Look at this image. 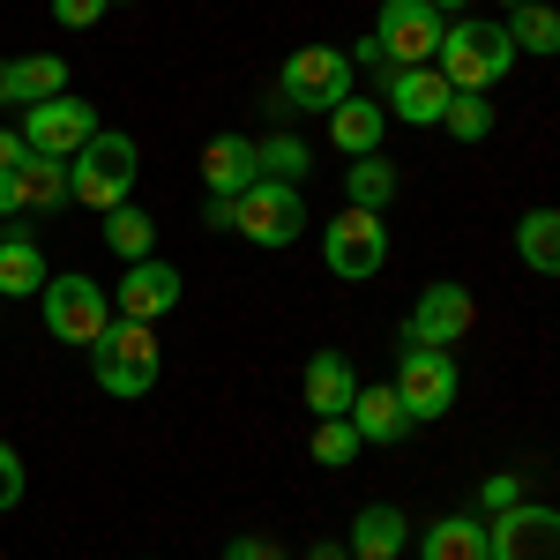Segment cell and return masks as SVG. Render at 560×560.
I'll use <instances>...</instances> for the list:
<instances>
[{
  "label": "cell",
  "mask_w": 560,
  "mask_h": 560,
  "mask_svg": "<svg viewBox=\"0 0 560 560\" xmlns=\"http://www.w3.org/2000/svg\"><path fill=\"white\" fill-rule=\"evenodd\" d=\"M351 52H337V45H300L292 60H284V75H277V90H269V113H337L351 97Z\"/></svg>",
  "instance_id": "3"
},
{
  "label": "cell",
  "mask_w": 560,
  "mask_h": 560,
  "mask_svg": "<svg viewBox=\"0 0 560 560\" xmlns=\"http://www.w3.org/2000/svg\"><path fill=\"white\" fill-rule=\"evenodd\" d=\"M419 560H486V523H478V516H441V523H427Z\"/></svg>",
  "instance_id": "24"
},
{
  "label": "cell",
  "mask_w": 560,
  "mask_h": 560,
  "mask_svg": "<svg viewBox=\"0 0 560 560\" xmlns=\"http://www.w3.org/2000/svg\"><path fill=\"white\" fill-rule=\"evenodd\" d=\"M441 128L456 135V142H486V135H493V105H486V90H456L448 113H441Z\"/></svg>",
  "instance_id": "29"
},
{
  "label": "cell",
  "mask_w": 560,
  "mask_h": 560,
  "mask_svg": "<svg viewBox=\"0 0 560 560\" xmlns=\"http://www.w3.org/2000/svg\"><path fill=\"white\" fill-rule=\"evenodd\" d=\"M15 135H23V150H31V158H75L90 135H97V105H83V97H45V105H23Z\"/></svg>",
  "instance_id": "10"
},
{
  "label": "cell",
  "mask_w": 560,
  "mask_h": 560,
  "mask_svg": "<svg viewBox=\"0 0 560 560\" xmlns=\"http://www.w3.org/2000/svg\"><path fill=\"white\" fill-rule=\"evenodd\" d=\"M15 217V173H0V224Z\"/></svg>",
  "instance_id": "37"
},
{
  "label": "cell",
  "mask_w": 560,
  "mask_h": 560,
  "mask_svg": "<svg viewBox=\"0 0 560 560\" xmlns=\"http://www.w3.org/2000/svg\"><path fill=\"white\" fill-rule=\"evenodd\" d=\"M509 38H516V52L553 60V52H560V8H546V0H523V8H509Z\"/></svg>",
  "instance_id": "26"
},
{
  "label": "cell",
  "mask_w": 560,
  "mask_h": 560,
  "mask_svg": "<svg viewBox=\"0 0 560 560\" xmlns=\"http://www.w3.org/2000/svg\"><path fill=\"white\" fill-rule=\"evenodd\" d=\"M105 247L120 261H142L150 247H158V217L135 210V202H120V210H105Z\"/></svg>",
  "instance_id": "27"
},
{
  "label": "cell",
  "mask_w": 560,
  "mask_h": 560,
  "mask_svg": "<svg viewBox=\"0 0 560 560\" xmlns=\"http://www.w3.org/2000/svg\"><path fill=\"white\" fill-rule=\"evenodd\" d=\"M261 560H284V553H277V546H269V553H261Z\"/></svg>",
  "instance_id": "41"
},
{
  "label": "cell",
  "mask_w": 560,
  "mask_h": 560,
  "mask_svg": "<svg viewBox=\"0 0 560 560\" xmlns=\"http://www.w3.org/2000/svg\"><path fill=\"white\" fill-rule=\"evenodd\" d=\"M105 8H113V0H52V15H60L68 31H90V23H105Z\"/></svg>",
  "instance_id": "33"
},
{
  "label": "cell",
  "mask_w": 560,
  "mask_h": 560,
  "mask_svg": "<svg viewBox=\"0 0 560 560\" xmlns=\"http://www.w3.org/2000/svg\"><path fill=\"white\" fill-rule=\"evenodd\" d=\"M516 501H523V478L516 471H501V478L478 486V509H486V516H501V509H516Z\"/></svg>",
  "instance_id": "31"
},
{
  "label": "cell",
  "mask_w": 560,
  "mask_h": 560,
  "mask_svg": "<svg viewBox=\"0 0 560 560\" xmlns=\"http://www.w3.org/2000/svg\"><path fill=\"white\" fill-rule=\"evenodd\" d=\"M486 560H560V509L516 501L486 523Z\"/></svg>",
  "instance_id": "11"
},
{
  "label": "cell",
  "mask_w": 560,
  "mask_h": 560,
  "mask_svg": "<svg viewBox=\"0 0 560 560\" xmlns=\"http://www.w3.org/2000/svg\"><path fill=\"white\" fill-rule=\"evenodd\" d=\"M135 158H142V150H135V135L97 128L83 150L68 158V202H83V210H97V217L120 210V202L135 195V173H142Z\"/></svg>",
  "instance_id": "2"
},
{
  "label": "cell",
  "mask_w": 560,
  "mask_h": 560,
  "mask_svg": "<svg viewBox=\"0 0 560 560\" xmlns=\"http://www.w3.org/2000/svg\"><path fill=\"white\" fill-rule=\"evenodd\" d=\"M516 255L538 277H560V210H523L516 217Z\"/></svg>",
  "instance_id": "23"
},
{
  "label": "cell",
  "mask_w": 560,
  "mask_h": 560,
  "mask_svg": "<svg viewBox=\"0 0 560 560\" xmlns=\"http://www.w3.org/2000/svg\"><path fill=\"white\" fill-rule=\"evenodd\" d=\"M501 8H523V0H501Z\"/></svg>",
  "instance_id": "42"
},
{
  "label": "cell",
  "mask_w": 560,
  "mask_h": 560,
  "mask_svg": "<svg viewBox=\"0 0 560 560\" xmlns=\"http://www.w3.org/2000/svg\"><path fill=\"white\" fill-rule=\"evenodd\" d=\"M322 261H329V277H345V284H366L374 269L388 261V224L382 210H337L322 224Z\"/></svg>",
  "instance_id": "7"
},
{
  "label": "cell",
  "mask_w": 560,
  "mask_h": 560,
  "mask_svg": "<svg viewBox=\"0 0 560 560\" xmlns=\"http://www.w3.org/2000/svg\"><path fill=\"white\" fill-rule=\"evenodd\" d=\"M300 396L314 419H351V396H359V374H351L345 351H314L300 374Z\"/></svg>",
  "instance_id": "16"
},
{
  "label": "cell",
  "mask_w": 560,
  "mask_h": 560,
  "mask_svg": "<svg viewBox=\"0 0 560 560\" xmlns=\"http://www.w3.org/2000/svg\"><path fill=\"white\" fill-rule=\"evenodd\" d=\"M359 448H366V441H359L351 419H322V427H314V464H351Z\"/></svg>",
  "instance_id": "30"
},
{
  "label": "cell",
  "mask_w": 560,
  "mask_h": 560,
  "mask_svg": "<svg viewBox=\"0 0 560 560\" xmlns=\"http://www.w3.org/2000/svg\"><path fill=\"white\" fill-rule=\"evenodd\" d=\"M255 158H261V179H284V187H306V165H314V150L300 135H261Z\"/></svg>",
  "instance_id": "28"
},
{
  "label": "cell",
  "mask_w": 560,
  "mask_h": 560,
  "mask_svg": "<svg viewBox=\"0 0 560 560\" xmlns=\"http://www.w3.org/2000/svg\"><path fill=\"white\" fill-rule=\"evenodd\" d=\"M23 486H31V478H23V456H15V448L0 441V516H8V509L23 501Z\"/></svg>",
  "instance_id": "32"
},
{
  "label": "cell",
  "mask_w": 560,
  "mask_h": 560,
  "mask_svg": "<svg viewBox=\"0 0 560 560\" xmlns=\"http://www.w3.org/2000/svg\"><path fill=\"white\" fill-rule=\"evenodd\" d=\"M478 322V300L464 292V284H427L419 292V306L404 314V345H427V351H448L464 345Z\"/></svg>",
  "instance_id": "12"
},
{
  "label": "cell",
  "mask_w": 560,
  "mask_h": 560,
  "mask_svg": "<svg viewBox=\"0 0 560 560\" xmlns=\"http://www.w3.org/2000/svg\"><path fill=\"white\" fill-rule=\"evenodd\" d=\"M23 158H31V150H23V135H15V128H0V173H15Z\"/></svg>",
  "instance_id": "35"
},
{
  "label": "cell",
  "mask_w": 560,
  "mask_h": 560,
  "mask_svg": "<svg viewBox=\"0 0 560 560\" xmlns=\"http://www.w3.org/2000/svg\"><path fill=\"white\" fill-rule=\"evenodd\" d=\"M396 195H404V173L388 165L382 150H374V158H351V165H345V202H351V210H388Z\"/></svg>",
  "instance_id": "21"
},
{
  "label": "cell",
  "mask_w": 560,
  "mask_h": 560,
  "mask_svg": "<svg viewBox=\"0 0 560 560\" xmlns=\"http://www.w3.org/2000/svg\"><path fill=\"white\" fill-rule=\"evenodd\" d=\"M351 427H359L366 448H396V441L411 433V411H404V396H396L388 382H359V396H351Z\"/></svg>",
  "instance_id": "17"
},
{
  "label": "cell",
  "mask_w": 560,
  "mask_h": 560,
  "mask_svg": "<svg viewBox=\"0 0 560 560\" xmlns=\"http://www.w3.org/2000/svg\"><path fill=\"white\" fill-rule=\"evenodd\" d=\"M261 553H269L261 538H232V546H224V560H261Z\"/></svg>",
  "instance_id": "36"
},
{
  "label": "cell",
  "mask_w": 560,
  "mask_h": 560,
  "mask_svg": "<svg viewBox=\"0 0 560 560\" xmlns=\"http://www.w3.org/2000/svg\"><path fill=\"white\" fill-rule=\"evenodd\" d=\"M255 179H261L255 135H210V142H202V187H210V195H232V202H240Z\"/></svg>",
  "instance_id": "15"
},
{
  "label": "cell",
  "mask_w": 560,
  "mask_h": 560,
  "mask_svg": "<svg viewBox=\"0 0 560 560\" xmlns=\"http://www.w3.org/2000/svg\"><path fill=\"white\" fill-rule=\"evenodd\" d=\"M0 105H15V68L0 60Z\"/></svg>",
  "instance_id": "38"
},
{
  "label": "cell",
  "mask_w": 560,
  "mask_h": 560,
  "mask_svg": "<svg viewBox=\"0 0 560 560\" xmlns=\"http://www.w3.org/2000/svg\"><path fill=\"white\" fill-rule=\"evenodd\" d=\"M306 232V195L300 187H284V179H255L247 195H240V240L261 247V255H277V247H292Z\"/></svg>",
  "instance_id": "8"
},
{
  "label": "cell",
  "mask_w": 560,
  "mask_h": 560,
  "mask_svg": "<svg viewBox=\"0 0 560 560\" xmlns=\"http://www.w3.org/2000/svg\"><path fill=\"white\" fill-rule=\"evenodd\" d=\"M306 560H351V553H345V546H314Z\"/></svg>",
  "instance_id": "39"
},
{
  "label": "cell",
  "mask_w": 560,
  "mask_h": 560,
  "mask_svg": "<svg viewBox=\"0 0 560 560\" xmlns=\"http://www.w3.org/2000/svg\"><path fill=\"white\" fill-rule=\"evenodd\" d=\"M202 224H210V232H240V202H232V195H210V202H202Z\"/></svg>",
  "instance_id": "34"
},
{
  "label": "cell",
  "mask_w": 560,
  "mask_h": 560,
  "mask_svg": "<svg viewBox=\"0 0 560 560\" xmlns=\"http://www.w3.org/2000/svg\"><path fill=\"white\" fill-rule=\"evenodd\" d=\"M404 546H411V523H404V509H388V501L359 509V523H351V538H345L351 560H404Z\"/></svg>",
  "instance_id": "18"
},
{
  "label": "cell",
  "mask_w": 560,
  "mask_h": 560,
  "mask_svg": "<svg viewBox=\"0 0 560 560\" xmlns=\"http://www.w3.org/2000/svg\"><path fill=\"white\" fill-rule=\"evenodd\" d=\"M68 202V158H23L15 165V210H60Z\"/></svg>",
  "instance_id": "22"
},
{
  "label": "cell",
  "mask_w": 560,
  "mask_h": 560,
  "mask_svg": "<svg viewBox=\"0 0 560 560\" xmlns=\"http://www.w3.org/2000/svg\"><path fill=\"white\" fill-rule=\"evenodd\" d=\"M396 396H404V411H411V427H433V419H448L456 411V351H427V345H404V366H396Z\"/></svg>",
  "instance_id": "6"
},
{
  "label": "cell",
  "mask_w": 560,
  "mask_h": 560,
  "mask_svg": "<svg viewBox=\"0 0 560 560\" xmlns=\"http://www.w3.org/2000/svg\"><path fill=\"white\" fill-rule=\"evenodd\" d=\"M38 314H45V329L60 337V345H97L105 337V322H113V300H105V284L97 277H45V292H38Z\"/></svg>",
  "instance_id": "5"
},
{
  "label": "cell",
  "mask_w": 560,
  "mask_h": 560,
  "mask_svg": "<svg viewBox=\"0 0 560 560\" xmlns=\"http://www.w3.org/2000/svg\"><path fill=\"white\" fill-rule=\"evenodd\" d=\"M0 232H8V224H0Z\"/></svg>",
  "instance_id": "43"
},
{
  "label": "cell",
  "mask_w": 560,
  "mask_h": 560,
  "mask_svg": "<svg viewBox=\"0 0 560 560\" xmlns=\"http://www.w3.org/2000/svg\"><path fill=\"white\" fill-rule=\"evenodd\" d=\"M45 247L31 232H0V300H38L45 292Z\"/></svg>",
  "instance_id": "20"
},
{
  "label": "cell",
  "mask_w": 560,
  "mask_h": 560,
  "mask_svg": "<svg viewBox=\"0 0 560 560\" xmlns=\"http://www.w3.org/2000/svg\"><path fill=\"white\" fill-rule=\"evenodd\" d=\"M158 366H165V351H158V329L150 322H105V337L90 345V374H97V388L105 396H120V404H135V396H150L158 388Z\"/></svg>",
  "instance_id": "1"
},
{
  "label": "cell",
  "mask_w": 560,
  "mask_h": 560,
  "mask_svg": "<svg viewBox=\"0 0 560 560\" xmlns=\"http://www.w3.org/2000/svg\"><path fill=\"white\" fill-rule=\"evenodd\" d=\"M433 8H441V15H448V8H471V0H433Z\"/></svg>",
  "instance_id": "40"
},
{
  "label": "cell",
  "mask_w": 560,
  "mask_h": 560,
  "mask_svg": "<svg viewBox=\"0 0 560 560\" xmlns=\"http://www.w3.org/2000/svg\"><path fill=\"white\" fill-rule=\"evenodd\" d=\"M523 52L509 38V23H448V38L433 52V68L448 75V90H493Z\"/></svg>",
  "instance_id": "4"
},
{
  "label": "cell",
  "mask_w": 560,
  "mask_h": 560,
  "mask_svg": "<svg viewBox=\"0 0 560 560\" xmlns=\"http://www.w3.org/2000/svg\"><path fill=\"white\" fill-rule=\"evenodd\" d=\"M374 38H382V52L396 68H433V52L448 38V15H441L433 0H382Z\"/></svg>",
  "instance_id": "9"
},
{
  "label": "cell",
  "mask_w": 560,
  "mask_h": 560,
  "mask_svg": "<svg viewBox=\"0 0 560 560\" xmlns=\"http://www.w3.org/2000/svg\"><path fill=\"white\" fill-rule=\"evenodd\" d=\"M448 75L441 68H396L382 83V113L388 120H404V128H441V113H448Z\"/></svg>",
  "instance_id": "13"
},
{
  "label": "cell",
  "mask_w": 560,
  "mask_h": 560,
  "mask_svg": "<svg viewBox=\"0 0 560 560\" xmlns=\"http://www.w3.org/2000/svg\"><path fill=\"white\" fill-rule=\"evenodd\" d=\"M173 306H179V269H173V261L142 255V261L120 269V306H113L120 322H150V329H158Z\"/></svg>",
  "instance_id": "14"
},
{
  "label": "cell",
  "mask_w": 560,
  "mask_h": 560,
  "mask_svg": "<svg viewBox=\"0 0 560 560\" xmlns=\"http://www.w3.org/2000/svg\"><path fill=\"white\" fill-rule=\"evenodd\" d=\"M382 135H388V113L374 105V97H359V90L329 113V142H337L345 158H374V150H382Z\"/></svg>",
  "instance_id": "19"
},
{
  "label": "cell",
  "mask_w": 560,
  "mask_h": 560,
  "mask_svg": "<svg viewBox=\"0 0 560 560\" xmlns=\"http://www.w3.org/2000/svg\"><path fill=\"white\" fill-rule=\"evenodd\" d=\"M8 68H15V105L68 97V60H60V52H23V60H8Z\"/></svg>",
  "instance_id": "25"
}]
</instances>
